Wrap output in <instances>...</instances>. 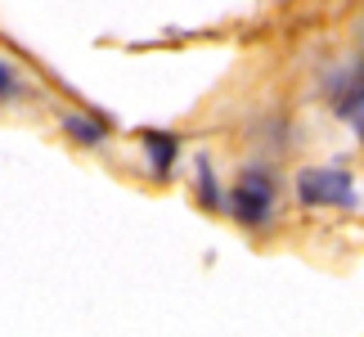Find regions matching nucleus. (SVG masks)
Returning <instances> with one entry per match:
<instances>
[{
	"instance_id": "nucleus-1",
	"label": "nucleus",
	"mask_w": 364,
	"mask_h": 337,
	"mask_svg": "<svg viewBox=\"0 0 364 337\" xmlns=\"http://www.w3.org/2000/svg\"><path fill=\"white\" fill-rule=\"evenodd\" d=\"M274 212V180L261 166H247V171L234 180L230 189V216L243 225H265Z\"/></svg>"
},
{
	"instance_id": "nucleus-2",
	"label": "nucleus",
	"mask_w": 364,
	"mask_h": 337,
	"mask_svg": "<svg viewBox=\"0 0 364 337\" xmlns=\"http://www.w3.org/2000/svg\"><path fill=\"white\" fill-rule=\"evenodd\" d=\"M297 198L306 207H351L355 203V185L351 176L338 166H311L297 176Z\"/></svg>"
},
{
	"instance_id": "nucleus-3",
	"label": "nucleus",
	"mask_w": 364,
	"mask_h": 337,
	"mask_svg": "<svg viewBox=\"0 0 364 337\" xmlns=\"http://www.w3.org/2000/svg\"><path fill=\"white\" fill-rule=\"evenodd\" d=\"M149 153H153V166L166 171V166H171V153H176V139L171 135H149Z\"/></svg>"
},
{
	"instance_id": "nucleus-4",
	"label": "nucleus",
	"mask_w": 364,
	"mask_h": 337,
	"mask_svg": "<svg viewBox=\"0 0 364 337\" xmlns=\"http://www.w3.org/2000/svg\"><path fill=\"white\" fill-rule=\"evenodd\" d=\"M68 131H73L81 144H104V131L95 122H86V117H68Z\"/></svg>"
},
{
	"instance_id": "nucleus-5",
	"label": "nucleus",
	"mask_w": 364,
	"mask_h": 337,
	"mask_svg": "<svg viewBox=\"0 0 364 337\" xmlns=\"http://www.w3.org/2000/svg\"><path fill=\"white\" fill-rule=\"evenodd\" d=\"M338 112H342V117H351V122H355V131L364 135V90H355L351 100H342Z\"/></svg>"
},
{
	"instance_id": "nucleus-6",
	"label": "nucleus",
	"mask_w": 364,
	"mask_h": 337,
	"mask_svg": "<svg viewBox=\"0 0 364 337\" xmlns=\"http://www.w3.org/2000/svg\"><path fill=\"white\" fill-rule=\"evenodd\" d=\"M18 90H23V86H18V77H14V68H9L5 59H0V104H5V100H14Z\"/></svg>"
}]
</instances>
